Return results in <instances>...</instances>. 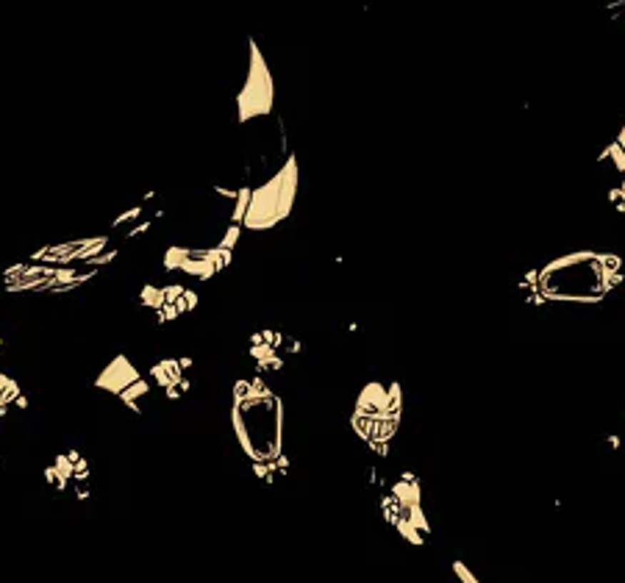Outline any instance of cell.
<instances>
[{
  "mask_svg": "<svg viewBox=\"0 0 625 583\" xmlns=\"http://www.w3.org/2000/svg\"><path fill=\"white\" fill-rule=\"evenodd\" d=\"M189 367L192 358H161L150 367V378L161 389V395L167 400H181L189 389H192V378H189Z\"/></svg>",
  "mask_w": 625,
  "mask_h": 583,
  "instance_id": "cell-12",
  "label": "cell"
},
{
  "mask_svg": "<svg viewBox=\"0 0 625 583\" xmlns=\"http://www.w3.org/2000/svg\"><path fill=\"white\" fill-rule=\"evenodd\" d=\"M92 386L98 392H106L111 397H117L125 408L142 414V400L150 395V380L131 364L128 355H114L103 370L98 372V378L92 380Z\"/></svg>",
  "mask_w": 625,
  "mask_h": 583,
  "instance_id": "cell-9",
  "label": "cell"
},
{
  "mask_svg": "<svg viewBox=\"0 0 625 583\" xmlns=\"http://www.w3.org/2000/svg\"><path fill=\"white\" fill-rule=\"evenodd\" d=\"M142 214H145V203L131 206L128 211H123V214H117V217L111 220V228H123V225H128V223H134V220H142Z\"/></svg>",
  "mask_w": 625,
  "mask_h": 583,
  "instance_id": "cell-17",
  "label": "cell"
},
{
  "mask_svg": "<svg viewBox=\"0 0 625 583\" xmlns=\"http://www.w3.org/2000/svg\"><path fill=\"white\" fill-rule=\"evenodd\" d=\"M603 161H606V164H611L617 173H623V170H625V131L620 133V139H617V142H611V148L603 153Z\"/></svg>",
  "mask_w": 625,
  "mask_h": 583,
  "instance_id": "cell-15",
  "label": "cell"
},
{
  "mask_svg": "<svg viewBox=\"0 0 625 583\" xmlns=\"http://www.w3.org/2000/svg\"><path fill=\"white\" fill-rule=\"evenodd\" d=\"M242 230L245 228L239 223H231L217 245H206V248L170 245L164 250V270L167 273H184V275L198 280H211L234 261V250H236V242H239Z\"/></svg>",
  "mask_w": 625,
  "mask_h": 583,
  "instance_id": "cell-7",
  "label": "cell"
},
{
  "mask_svg": "<svg viewBox=\"0 0 625 583\" xmlns=\"http://www.w3.org/2000/svg\"><path fill=\"white\" fill-rule=\"evenodd\" d=\"M0 350H3V339H0Z\"/></svg>",
  "mask_w": 625,
  "mask_h": 583,
  "instance_id": "cell-22",
  "label": "cell"
},
{
  "mask_svg": "<svg viewBox=\"0 0 625 583\" xmlns=\"http://www.w3.org/2000/svg\"><path fill=\"white\" fill-rule=\"evenodd\" d=\"M248 358L253 364V370L259 375H267V372H281L286 367V353L281 348H275L273 342H264L261 333H250L248 339Z\"/></svg>",
  "mask_w": 625,
  "mask_h": 583,
  "instance_id": "cell-13",
  "label": "cell"
},
{
  "mask_svg": "<svg viewBox=\"0 0 625 583\" xmlns=\"http://www.w3.org/2000/svg\"><path fill=\"white\" fill-rule=\"evenodd\" d=\"M14 408H17V411L28 408V395L23 392L20 380L6 375V372H0V420L9 417Z\"/></svg>",
  "mask_w": 625,
  "mask_h": 583,
  "instance_id": "cell-14",
  "label": "cell"
},
{
  "mask_svg": "<svg viewBox=\"0 0 625 583\" xmlns=\"http://www.w3.org/2000/svg\"><path fill=\"white\" fill-rule=\"evenodd\" d=\"M117 255H120V250H117V248H109V250H106V253L95 255V258H92V264H89V267H95V270H100V267H103V264H111V261H114V258H117Z\"/></svg>",
  "mask_w": 625,
  "mask_h": 583,
  "instance_id": "cell-19",
  "label": "cell"
},
{
  "mask_svg": "<svg viewBox=\"0 0 625 583\" xmlns=\"http://www.w3.org/2000/svg\"><path fill=\"white\" fill-rule=\"evenodd\" d=\"M453 572H456V578H459L461 583H481L473 575V572H470V567H467V564H461V561H453Z\"/></svg>",
  "mask_w": 625,
  "mask_h": 583,
  "instance_id": "cell-18",
  "label": "cell"
},
{
  "mask_svg": "<svg viewBox=\"0 0 625 583\" xmlns=\"http://www.w3.org/2000/svg\"><path fill=\"white\" fill-rule=\"evenodd\" d=\"M214 195H217V198H225V201H236L239 189H228V186H214Z\"/></svg>",
  "mask_w": 625,
  "mask_h": 583,
  "instance_id": "cell-20",
  "label": "cell"
},
{
  "mask_svg": "<svg viewBox=\"0 0 625 583\" xmlns=\"http://www.w3.org/2000/svg\"><path fill=\"white\" fill-rule=\"evenodd\" d=\"M381 514L409 544H425L431 525L423 508V489L414 472H400L381 497Z\"/></svg>",
  "mask_w": 625,
  "mask_h": 583,
  "instance_id": "cell-5",
  "label": "cell"
},
{
  "mask_svg": "<svg viewBox=\"0 0 625 583\" xmlns=\"http://www.w3.org/2000/svg\"><path fill=\"white\" fill-rule=\"evenodd\" d=\"M231 428L250 464H270L284 453V400L259 372L239 378L231 392Z\"/></svg>",
  "mask_w": 625,
  "mask_h": 583,
  "instance_id": "cell-1",
  "label": "cell"
},
{
  "mask_svg": "<svg viewBox=\"0 0 625 583\" xmlns=\"http://www.w3.org/2000/svg\"><path fill=\"white\" fill-rule=\"evenodd\" d=\"M95 267H53L25 258L20 264H11L3 270V292H50V295H67L81 289L84 283L98 275Z\"/></svg>",
  "mask_w": 625,
  "mask_h": 583,
  "instance_id": "cell-6",
  "label": "cell"
},
{
  "mask_svg": "<svg viewBox=\"0 0 625 583\" xmlns=\"http://www.w3.org/2000/svg\"><path fill=\"white\" fill-rule=\"evenodd\" d=\"M528 280H534L528 292L539 303H595L620 280V261L614 255L573 253L550 261Z\"/></svg>",
  "mask_w": 625,
  "mask_h": 583,
  "instance_id": "cell-2",
  "label": "cell"
},
{
  "mask_svg": "<svg viewBox=\"0 0 625 583\" xmlns=\"http://www.w3.org/2000/svg\"><path fill=\"white\" fill-rule=\"evenodd\" d=\"M45 481L53 492H73L78 500H86L92 495V467L78 450H67L45 467Z\"/></svg>",
  "mask_w": 625,
  "mask_h": 583,
  "instance_id": "cell-11",
  "label": "cell"
},
{
  "mask_svg": "<svg viewBox=\"0 0 625 583\" xmlns=\"http://www.w3.org/2000/svg\"><path fill=\"white\" fill-rule=\"evenodd\" d=\"M275 111V78L273 70L259 48V42L248 39V73L242 89L236 92V123L248 126L253 120H264Z\"/></svg>",
  "mask_w": 625,
  "mask_h": 583,
  "instance_id": "cell-8",
  "label": "cell"
},
{
  "mask_svg": "<svg viewBox=\"0 0 625 583\" xmlns=\"http://www.w3.org/2000/svg\"><path fill=\"white\" fill-rule=\"evenodd\" d=\"M300 189V164L295 153H286L284 164L270 178H264L250 192V203L242 220V228L250 233L278 228L295 208Z\"/></svg>",
  "mask_w": 625,
  "mask_h": 583,
  "instance_id": "cell-4",
  "label": "cell"
},
{
  "mask_svg": "<svg viewBox=\"0 0 625 583\" xmlns=\"http://www.w3.org/2000/svg\"><path fill=\"white\" fill-rule=\"evenodd\" d=\"M250 192H253L250 183H242V186H239V195H236V201H234V211H231V223H239V225H242L245 211H248V203H250Z\"/></svg>",
  "mask_w": 625,
  "mask_h": 583,
  "instance_id": "cell-16",
  "label": "cell"
},
{
  "mask_svg": "<svg viewBox=\"0 0 625 583\" xmlns=\"http://www.w3.org/2000/svg\"><path fill=\"white\" fill-rule=\"evenodd\" d=\"M111 248V233H95L73 242H59V245H45L36 253H31V261L39 264H53V267H89L92 258L106 253Z\"/></svg>",
  "mask_w": 625,
  "mask_h": 583,
  "instance_id": "cell-10",
  "label": "cell"
},
{
  "mask_svg": "<svg viewBox=\"0 0 625 583\" xmlns=\"http://www.w3.org/2000/svg\"><path fill=\"white\" fill-rule=\"evenodd\" d=\"M150 228H153V223H148V220H145V223H139V225H134V228L128 230V239H134V236H142V233H148Z\"/></svg>",
  "mask_w": 625,
  "mask_h": 583,
  "instance_id": "cell-21",
  "label": "cell"
},
{
  "mask_svg": "<svg viewBox=\"0 0 625 583\" xmlns=\"http://www.w3.org/2000/svg\"><path fill=\"white\" fill-rule=\"evenodd\" d=\"M403 417V389L400 383H381L370 380L356 397V408L350 417L353 433L378 456L389 453V445L395 439Z\"/></svg>",
  "mask_w": 625,
  "mask_h": 583,
  "instance_id": "cell-3",
  "label": "cell"
}]
</instances>
